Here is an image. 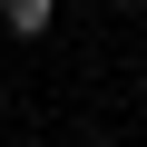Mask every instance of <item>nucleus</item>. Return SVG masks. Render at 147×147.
<instances>
[{
    "mask_svg": "<svg viewBox=\"0 0 147 147\" xmlns=\"http://www.w3.org/2000/svg\"><path fill=\"white\" fill-rule=\"evenodd\" d=\"M0 20H10V30H20V39H39V30H49V20H59V0H0Z\"/></svg>",
    "mask_w": 147,
    "mask_h": 147,
    "instance_id": "nucleus-1",
    "label": "nucleus"
}]
</instances>
